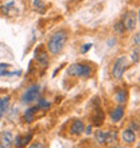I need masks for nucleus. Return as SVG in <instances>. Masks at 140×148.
<instances>
[{
  "mask_svg": "<svg viewBox=\"0 0 140 148\" xmlns=\"http://www.w3.org/2000/svg\"><path fill=\"white\" fill-rule=\"evenodd\" d=\"M66 40H67V32L65 30L57 31L49 39V42H47V50L50 51L51 54H58L65 47Z\"/></svg>",
  "mask_w": 140,
  "mask_h": 148,
  "instance_id": "f257e3e1",
  "label": "nucleus"
},
{
  "mask_svg": "<svg viewBox=\"0 0 140 148\" xmlns=\"http://www.w3.org/2000/svg\"><path fill=\"white\" fill-rule=\"evenodd\" d=\"M90 66L85 65V63H74L67 69V74L73 75V77H80V78H89L90 77Z\"/></svg>",
  "mask_w": 140,
  "mask_h": 148,
  "instance_id": "f03ea898",
  "label": "nucleus"
},
{
  "mask_svg": "<svg viewBox=\"0 0 140 148\" xmlns=\"http://www.w3.org/2000/svg\"><path fill=\"white\" fill-rule=\"evenodd\" d=\"M127 66H128V63H127V58H125L124 55L119 57V58L116 59L115 65H113V67H112V75L116 78V79H120V78L123 77V74H124Z\"/></svg>",
  "mask_w": 140,
  "mask_h": 148,
  "instance_id": "7ed1b4c3",
  "label": "nucleus"
},
{
  "mask_svg": "<svg viewBox=\"0 0 140 148\" xmlns=\"http://www.w3.org/2000/svg\"><path fill=\"white\" fill-rule=\"evenodd\" d=\"M39 93H40V90H39V86L38 85H32L30 86L26 92H24L23 97H22V101L26 102V104H30V102L35 101V100H38L39 97Z\"/></svg>",
  "mask_w": 140,
  "mask_h": 148,
  "instance_id": "20e7f679",
  "label": "nucleus"
},
{
  "mask_svg": "<svg viewBox=\"0 0 140 148\" xmlns=\"http://www.w3.org/2000/svg\"><path fill=\"white\" fill-rule=\"evenodd\" d=\"M136 23H137V15L135 12L129 11L125 14L124 19H123V24H124V28L128 30V31H133L135 27H136Z\"/></svg>",
  "mask_w": 140,
  "mask_h": 148,
  "instance_id": "39448f33",
  "label": "nucleus"
},
{
  "mask_svg": "<svg viewBox=\"0 0 140 148\" xmlns=\"http://www.w3.org/2000/svg\"><path fill=\"white\" fill-rule=\"evenodd\" d=\"M14 141V137H12V133L10 131H4L0 135V143H1V147H10L11 143Z\"/></svg>",
  "mask_w": 140,
  "mask_h": 148,
  "instance_id": "423d86ee",
  "label": "nucleus"
},
{
  "mask_svg": "<svg viewBox=\"0 0 140 148\" xmlns=\"http://www.w3.org/2000/svg\"><path fill=\"white\" fill-rule=\"evenodd\" d=\"M121 137H123L124 143H127V144H132V143H135V140H136L135 131H132V129H125V131H123Z\"/></svg>",
  "mask_w": 140,
  "mask_h": 148,
  "instance_id": "0eeeda50",
  "label": "nucleus"
},
{
  "mask_svg": "<svg viewBox=\"0 0 140 148\" xmlns=\"http://www.w3.org/2000/svg\"><path fill=\"white\" fill-rule=\"evenodd\" d=\"M84 129H85V125L81 120H74L71 127H70V132L73 135H81L84 132Z\"/></svg>",
  "mask_w": 140,
  "mask_h": 148,
  "instance_id": "6e6552de",
  "label": "nucleus"
},
{
  "mask_svg": "<svg viewBox=\"0 0 140 148\" xmlns=\"http://www.w3.org/2000/svg\"><path fill=\"white\" fill-rule=\"evenodd\" d=\"M94 137H96V141L98 144H106L109 140V131H101L100 129V131L96 132Z\"/></svg>",
  "mask_w": 140,
  "mask_h": 148,
  "instance_id": "1a4fd4ad",
  "label": "nucleus"
},
{
  "mask_svg": "<svg viewBox=\"0 0 140 148\" xmlns=\"http://www.w3.org/2000/svg\"><path fill=\"white\" fill-rule=\"evenodd\" d=\"M35 55H36V61H38L42 66H47V65H49V55H47V53L45 50L39 49V50H36Z\"/></svg>",
  "mask_w": 140,
  "mask_h": 148,
  "instance_id": "9d476101",
  "label": "nucleus"
},
{
  "mask_svg": "<svg viewBox=\"0 0 140 148\" xmlns=\"http://www.w3.org/2000/svg\"><path fill=\"white\" fill-rule=\"evenodd\" d=\"M123 116H124V108L123 106H117L116 109L112 110V113H110V119H112L113 123H119L123 119Z\"/></svg>",
  "mask_w": 140,
  "mask_h": 148,
  "instance_id": "9b49d317",
  "label": "nucleus"
},
{
  "mask_svg": "<svg viewBox=\"0 0 140 148\" xmlns=\"http://www.w3.org/2000/svg\"><path fill=\"white\" fill-rule=\"evenodd\" d=\"M31 137H32L31 133H30V135H26V136H16L14 143H15L16 147H24V145H27V143H30Z\"/></svg>",
  "mask_w": 140,
  "mask_h": 148,
  "instance_id": "f8f14e48",
  "label": "nucleus"
},
{
  "mask_svg": "<svg viewBox=\"0 0 140 148\" xmlns=\"http://www.w3.org/2000/svg\"><path fill=\"white\" fill-rule=\"evenodd\" d=\"M8 105H10V96L0 97V117H3L5 114V112L8 109Z\"/></svg>",
  "mask_w": 140,
  "mask_h": 148,
  "instance_id": "ddd939ff",
  "label": "nucleus"
},
{
  "mask_svg": "<svg viewBox=\"0 0 140 148\" xmlns=\"http://www.w3.org/2000/svg\"><path fill=\"white\" fill-rule=\"evenodd\" d=\"M36 110H38V106H32V108L27 109L26 110V113H24V116H23V120L26 121V123H31V121L34 120Z\"/></svg>",
  "mask_w": 140,
  "mask_h": 148,
  "instance_id": "4468645a",
  "label": "nucleus"
},
{
  "mask_svg": "<svg viewBox=\"0 0 140 148\" xmlns=\"http://www.w3.org/2000/svg\"><path fill=\"white\" fill-rule=\"evenodd\" d=\"M115 100L119 104H125V101H127V92L124 89L117 90L116 93H115Z\"/></svg>",
  "mask_w": 140,
  "mask_h": 148,
  "instance_id": "2eb2a0df",
  "label": "nucleus"
},
{
  "mask_svg": "<svg viewBox=\"0 0 140 148\" xmlns=\"http://www.w3.org/2000/svg\"><path fill=\"white\" fill-rule=\"evenodd\" d=\"M93 124L94 125H101V123L104 121V113L101 112V110H97V114L93 117Z\"/></svg>",
  "mask_w": 140,
  "mask_h": 148,
  "instance_id": "dca6fc26",
  "label": "nucleus"
},
{
  "mask_svg": "<svg viewBox=\"0 0 140 148\" xmlns=\"http://www.w3.org/2000/svg\"><path fill=\"white\" fill-rule=\"evenodd\" d=\"M1 11H3V14H15V10H14V1L8 3L7 5H3V7H1Z\"/></svg>",
  "mask_w": 140,
  "mask_h": 148,
  "instance_id": "f3484780",
  "label": "nucleus"
},
{
  "mask_svg": "<svg viewBox=\"0 0 140 148\" xmlns=\"http://www.w3.org/2000/svg\"><path fill=\"white\" fill-rule=\"evenodd\" d=\"M38 109H49L50 108V102L47 101V100H39V102H38Z\"/></svg>",
  "mask_w": 140,
  "mask_h": 148,
  "instance_id": "a211bd4d",
  "label": "nucleus"
},
{
  "mask_svg": "<svg viewBox=\"0 0 140 148\" xmlns=\"http://www.w3.org/2000/svg\"><path fill=\"white\" fill-rule=\"evenodd\" d=\"M115 31H116L119 35H121V34L124 32V24L123 23H116V26H115Z\"/></svg>",
  "mask_w": 140,
  "mask_h": 148,
  "instance_id": "6ab92c4d",
  "label": "nucleus"
},
{
  "mask_svg": "<svg viewBox=\"0 0 140 148\" xmlns=\"http://www.w3.org/2000/svg\"><path fill=\"white\" fill-rule=\"evenodd\" d=\"M8 67H10V65H7V63H0V77H1V75H5Z\"/></svg>",
  "mask_w": 140,
  "mask_h": 148,
  "instance_id": "aec40b11",
  "label": "nucleus"
},
{
  "mask_svg": "<svg viewBox=\"0 0 140 148\" xmlns=\"http://www.w3.org/2000/svg\"><path fill=\"white\" fill-rule=\"evenodd\" d=\"M133 42H135V45L137 47H140V32H137L136 35L133 36Z\"/></svg>",
  "mask_w": 140,
  "mask_h": 148,
  "instance_id": "412c9836",
  "label": "nucleus"
},
{
  "mask_svg": "<svg viewBox=\"0 0 140 148\" xmlns=\"http://www.w3.org/2000/svg\"><path fill=\"white\" fill-rule=\"evenodd\" d=\"M34 8H35V10H38V8H40V10H43L42 1H40V0H35V1H34Z\"/></svg>",
  "mask_w": 140,
  "mask_h": 148,
  "instance_id": "4be33fe9",
  "label": "nucleus"
},
{
  "mask_svg": "<svg viewBox=\"0 0 140 148\" xmlns=\"http://www.w3.org/2000/svg\"><path fill=\"white\" fill-rule=\"evenodd\" d=\"M132 61L133 62H137V61H139V51L137 50L132 51Z\"/></svg>",
  "mask_w": 140,
  "mask_h": 148,
  "instance_id": "5701e85b",
  "label": "nucleus"
},
{
  "mask_svg": "<svg viewBox=\"0 0 140 148\" xmlns=\"http://www.w3.org/2000/svg\"><path fill=\"white\" fill-rule=\"evenodd\" d=\"M90 47H92V43H86L85 46L82 47V50H81V51H82V53H84V54H85V53H86V51H88V50H89Z\"/></svg>",
  "mask_w": 140,
  "mask_h": 148,
  "instance_id": "b1692460",
  "label": "nucleus"
},
{
  "mask_svg": "<svg viewBox=\"0 0 140 148\" xmlns=\"http://www.w3.org/2000/svg\"><path fill=\"white\" fill-rule=\"evenodd\" d=\"M84 131H85L86 135H90V133H92V125H89V127H86V129H84Z\"/></svg>",
  "mask_w": 140,
  "mask_h": 148,
  "instance_id": "393cba45",
  "label": "nucleus"
},
{
  "mask_svg": "<svg viewBox=\"0 0 140 148\" xmlns=\"http://www.w3.org/2000/svg\"><path fill=\"white\" fill-rule=\"evenodd\" d=\"M132 128L135 129V131H137V129L140 128V125H139V123H132ZM132 129V131H133Z\"/></svg>",
  "mask_w": 140,
  "mask_h": 148,
  "instance_id": "a878e982",
  "label": "nucleus"
}]
</instances>
